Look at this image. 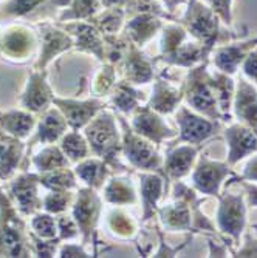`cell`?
<instances>
[{"instance_id": "obj_1", "label": "cell", "mask_w": 257, "mask_h": 258, "mask_svg": "<svg viewBox=\"0 0 257 258\" xmlns=\"http://www.w3.org/2000/svg\"><path fill=\"white\" fill-rule=\"evenodd\" d=\"M211 50L195 40L178 19L166 20L160 31V53L157 60L169 67L189 70L211 57Z\"/></svg>"}, {"instance_id": "obj_2", "label": "cell", "mask_w": 257, "mask_h": 258, "mask_svg": "<svg viewBox=\"0 0 257 258\" xmlns=\"http://www.w3.org/2000/svg\"><path fill=\"white\" fill-rule=\"evenodd\" d=\"M91 155L104 159L113 170L126 172V166L121 162V128L112 108L101 110L84 128Z\"/></svg>"}, {"instance_id": "obj_3", "label": "cell", "mask_w": 257, "mask_h": 258, "mask_svg": "<svg viewBox=\"0 0 257 258\" xmlns=\"http://www.w3.org/2000/svg\"><path fill=\"white\" fill-rule=\"evenodd\" d=\"M178 20L195 40L201 42L211 51L220 43L240 37V34L234 31H228L231 28L223 25L220 17L209 8L204 0H188L184 14Z\"/></svg>"}, {"instance_id": "obj_4", "label": "cell", "mask_w": 257, "mask_h": 258, "mask_svg": "<svg viewBox=\"0 0 257 258\" xmlns=\"http://www.w3.org/2000/svg\"><path fill=\"white\" fill-rule=\"evenodd\" d=\"M0 256H33L28 221L16 209L2 185H0Z\"/></svg>"}, {"instance_id": "obj_5", "label": "cell", "mask_w": 257, "mask_h": 258, "mask_svg": "<svg viewBox=\"0 0 257 258\" xmlns=\"http://www.w3.org/2000/svg\"><path fill=\"white\" fill-rule=\"evenodd\" d=\"M209 63L211 57L204 59L201 63L188 70V75L183 79L181 87L184 93L183 102L191 110L206 116L209 119L220 121L223 124V116L220 113L214 90L209 84Z\"/></svg>"}, {"instance_id": "obj_6", "label": "cell", "mask_w": 257, "mask_h": 258, "mask_svg": "<svg viewBox=\"0 0 257 258\" xmlns=\"http://www.w3.org/2000/svg\"><path fill=\"white\" fill-rule=\"evenodd\" d=\"M39 51V36L34 25L25 20L0 23V57L10 63H27Z\"/></svg>"}, {"instance_id": "obj_7", "label": "cell", "mask_w": 257, "mask_h": 258, "mask_svg": "<svg viewBox=\"0 0 257 258\" xmlns=\"http://www.w3.org/2000/svg\"><path fill=\"white\" fill-rule=\"evenodd\" d=\"M121 128V155L130 167L139 172H160L163 173V156L160 147L149 139L139 136L129 124L127 116L116 113Z\"/></svg>"}, {"instance_id": "obj_8", "label": "cell", "mask_w": 257, "mask_h": 258, "mask_svg": "<svg viewBox=\"0 0 257 258\" xmlns=\"http://www.w3.org/2000/svg\"><path fill=\"white\" fill-rule=\"evenodd\" d=\"M216 210V224L220 235L229 238L234 246L240 244L243 232L246 230L248 204L243 194H231L228 187L220 194Z\"/></svg>"}, {"instance_id": "obj_9", "label": "cell", "mask_w": 257, "mask_h": 258, "mask_svg": "<svg viewBox=\"0 0 257 258\" xmlns=\"http://www.w3.org/2000/svg\"><path fill=\"white\" fill-rule=\"evenodd\" d=\"M102 204L104 200L99 190L91 189V187L82 185L78 187V190L75 192V200L70 214L78 223L81 241L85 246L93 243V238L96 235V229L102 215Z\"/></svg>"}, {"instance_id": "obj_10", "label": "cell", "mask_w": 257, "mask_h": 258, "mask_svg": "<svg viewBox=\"0 0 257 258\" xmlns=\"http://www.w3.org/2000/svg\"><path fill=\"white\" fill-rule=\"evenodd\" d=\"M39 36V51L33 63L34 70H46L56 57L73 50L75 42L67 30L56 20H39L34 23Z\"/></svg>"}, {"instance_id": "obj_11", "label": "cell", "mask_w": 257, "mask_h": 258, "mask_svg": "<svg viewBox=\"0 0 257 258\" xmlns=\"http://www.w3.org/2000/svg\"><path fill=\"white\" fill-rule=\"evenodd\" d=\"M174 119L178 127V135L174 144L188 143L203 146L206 141L213 139L222 128L220 121L209 119L206 116L191 110L188 105H180L174 113Z\"/></svg>"}, {"instance_id": "obj_12", "label": "cell", "mask_w": 257, "mask_h": 258, "mask_svg": "<svg viewBox=\"0 0 257 258\" xmlns=\"http://www.w3.org/2000/svg\"><path fill=\"white\" fill-rule=\"evenodd\" d=\"M40 187L42 185L37 172L20 170L7 181L5 190L19 212L25 218H30L31 215L42 210Z\"/></svg>"}, {"instance_id": "obj_13", "label": "cell", "mask_w": 257, "mask_h": 258, "mask_svg": "<svg viewBox=\"0 0 257 258\" xmlns=\"http://www.w3.org/2000/svg\"><path fill=\"white\" fill-rule=\"evenodd\" d=\"M232 175L236 173L226 161H216L208 155H198L191 172V185L204 197L219 198L223 184Z\"/></svg>"}, {"instance_id": "obj_14", "label": "cell", "mask_w": 257, "mask_h": 258, "mask_svg": "<svg viewBox=\"0 0 257 258\" xmlns=\"http://www.w3.org/2000/svg\"><path fill=\"white\" fill-rule=\"evenodd\" d=\"M129 124L139 136L149 139L158 147L166 141L175 139L178 135V130L168 124L166 116L152 110L147 104H141L135 108L130 114Z\"/></svg>"}, {"instance_id": "obj_15", "label": "cell", "mask_w": 257, "mask_h": 258, "mask_svg": "<svg viewBox=\"0 0 257 258\" xmlns=\"http://www.w3.org/2000/svg\"><path fill=\"white\" fill-rule=\"evenodd\" d=\"M169 189V179L160 172H138V197L141 204V224L157 217L160 203Z\"/></svg>"}, {"instance_id": "obj_16", "label": "cell", "mask_w": 257, "mask_h": 258, "mask_svg": "<svg viewBox=\"0 0 257 258\" xmlns=\"http://www.w3.org/2000/svg\"><path fill=\"white\" fill-rule=\"evenodd\" d=\"M55 91L48 82V73L46 70H31L25 87L22 90V95L19 98L20 108L28 110L34 114L43 113L48 107L53 105Z\"/></svg>"}, {"instance_id": "obj_17", "label": "cell", "mask_w": 257, "mask_h": 258, "mask_svg": "<svg viewBox=\"0 0 257 258\" xmlns=\"http://www.w3.org/2000/svg\"><path fill=\"white\" fill-rule=\"evenodd\" d=\"M257 46V36L239 37L217 45L211 53V63L216 70L229 76H236L248 56V53Z\"/></svg>"}, {"instance_id": "obj_18", "label": "cell", "mask_w": 257, "mask_h": 258, "mask_svg": "<svg viewBox=\"0 0 257 258\" xmlns=\"http://www.w3.org/2000/svg\"><path fill=\"white\" fill-rule=\"evenodd\" d=\"M53 105L58 107L61 113L65 116L68 127L75 130H82L101 110L109 107V104L104 99L95 96H90L85 99L55 96Z\"/></svg>"}, {"instance_id": "obj_19", "label": "cell", "mask_w": 257, "mask_h": 258, "mask_svg": "<svg viewBox=\"0 0 257 258\" xmlns=\"http://www.w3.org/2000/svg\"><path fill=\"white\" fill-rule=\"evenodd\" d=\"M201 149L203 146L188 143L169 144L163 156V175L169 179V182L191 175Z\"/></svg>"}, {"instance_id": "obj_20", "label": "cell", "mask_w": 257, "mask_h": 258, "mask_svg": "<svg viewBox=\"0 0 257 258\" xmlns=\"http://www.w3.org/2000/svg\"><path fill=\"white\" fill-rule=\"evenodd\" d=\"M155 62L157 59L149 57L143 51L141 46L130 42L129 50L121 65L118 67V72L121 73V79L130 82L132 85H136V87L146 85V84L153 82V79L157 78Z\"/></svg>"}, {"instance_id": "obj_21", "label": "cell", "mask_w": 257, "mask_h": 258, "mask_svg": "<svg viewBox=\"0 0 257 258\" xmlns=\"http://www.w3.org/2000/svg\"><path fill=\"white\" fill-rule=\"evenodd\" d=\"M68 130L70 127L65 116L61 113L58 107L52 105L37 116V124L33 135L28 138L27 150L30 152L36 144H56Z\"/></svg>"}, {"instance_id": "obj_22", "label": "cell", "mask_w": 257, "mask_h": 258, "mask_svg": "<svg viewBox=\"0 0 257 258\" xmlns=\"http://www.w3.org/2000/svg\"><path fill=\"white\" fill-rule=\"evenodd\" d=\"M59 23V22H58ZM62 28L67 30L73 37V50L78 53L90 54L96 57L101 63L104 62V36L98 28L88 20H72L61 23Z\"/></svg>"}, {"instance_id": "obj_23", "label": "cell", "mask_w": 257, "mask_h": 258, "mask_svg": "<svg viewBox=\"0 0 257 258\" xmlns=\"http://www.w3.org/2000/svg\"><path fill=\"white\" fill-rule=\"evenodd\" d=\"M223 138L228 147L226 162L231 167L257 152V133L245 124H229L223 130Z\"/></svg>"}, {"instance_id": "obj_24", "label": "cell", "mask_w": 257, "mask_h": 258, "mask_svg": "<svg viewBox=\"0 0 257 258\" xmlns=\"http://www.w3.org/2000/svg\"><path fill=\"white\" fill-rule=\"evenodd\" d=\"M232 118L257 133V85L249 82L245 76L236 81Z\"/></svg>"}, {"instance_id": "obj_25", "label": "cell", "mask_w": 257, "mask_h": 258, "mask_svg": "<svg viewBox=\"0 0 257 258\" xmlns=\"http://www.w3.org/2000/svg\"><path fill=\"white\" fill-rule=\"evenodd\" d=\"M183 99H184V93L181 84L175 85L165 75H158L153 79L150 98L147 99L146 104L152 110L158 111L160 114L169 116L175 113V110L181 105Z\"/></svg>"}, {"instance_id": "obj_26", "label": "cell", "mask_w": 257, "mask_h": 258, "mask_svg": "<svg viewBox=\"0 0 257 258\" xmlns=\"http://www.w3.org/2000/svg\"><path fill=\"white\" fill-rule=\"evenodd\" d=\"M27 143L0 130V182H7L22 170Z\"/></svg>"}, {"instance_id": "obj_27", "label": "cell", "mask_w": 257, "mask_h": 258, "mask_svg": "<svg viewBox=\"0 0 257 258\" xmlns=\"http://www.w3.org/2000/svg\"><path fill=\"white\" fill-rule=\"evenodd\" d=\"M165 19L152 14V13H138L130 17H127L126 25L123 28V33L138 46H143L149 43L157 34H160Z\"/></svg>"}, {"instance_id": "obj_28", "label": "cell", "mask_w": 257, "mask_h": 258, "mask_svg": "<svg viewBox=\"0 0 257 258\" xmlns=\"http://www.w3.org/2000/svg\"><path fill=\"white\" fill-rule=\"evenodd\" d=\"M157 217L165 232H192L191 207L184 200L172 198L168 204H160Z\"/></svg>"}, {"instance_id": "obj_29", "label": "cell", "mask_w": 257, "mask_h": 258, "mask_svg": "<svg viewBox=\"0 0 257 258\" xmlns=\"http://www.w3.org/2000/svg\"><path fill=\"white\" fill-rule=\"evenodd\" d=\"M101 197L110 206H136L139 203L138 189L129 175H112L101 189Z\"/></svg>"}, {"instance_id": "obj_30", "label": "cell", "mask_w": 257, "mask_h": 258, "mask_svg": "<svg viewBox=\"0 0 257 258\" xmlns=\"http://www.w3.org/2000/svg\"><path fill=\"white\" fill-rule=\"evenodd\" d=\"M106 229L115 240L135 241L141 232V221H138L124 207L113 206L106 214Z\"/></svg>"}, {"instance_id": "obj_31", "label": "cell", "mask_w": 257, "mask_h": 258, "mask_svg": "<svg viewBox=\"0 0 257 258\" xmlns=\"http://www.w3.org/2000/svg\"><path fill=\"white\" fill-rule=\"evenodd\" d=\"M68 4V0H2L0 2V23L13 20H25L40 13L50 5H58L61 10Z\"/></svg>"}, {"instance_id": "obj_32", "label": "cell", "mask_w": 257, "mask_h": 258, "mask_svg": "<svg viewBox=\"0 0 257 258\" xmlns=\"http://www.w3.org/2000/svg\"><path fill=\"white\" fill-rule=\"evenodd\" d=\"M73 170H75L79 182H82L87 187H91V189H95V190H99V192L104 187V184L107 182V179L113 175V169L104 159H101L95 155L76 162L73 166Z\"/></svg>"}, {"instance_id": "obj_33", "label": "cell", "mask_w": 257, "mask_h": 258, "mask_svg": "<svg viewBox=\"0 0 257 258\" xmlns=\"http://www.w3.org/2000/svg\"><path fill=\"white\" fill-rule=\"evenodd\" d=\"M37 124V114L23 110V108H13L8 111H0V130L27 141Z\"/></svg>"}, {"instance_id": "obj_34", "label": "cell", "mask_w": 257, "mask_h": 258, "mask_svg": "<svg viewBox=\"0 0 257 258\" xmlns=\"http://www.w3.org/2000/svg\"><path fill=\"white\" fill-rule=\"evenodd\" d=\"M144 101V93L139 91L136 85H132L130 82L124 79H118L115 84L112 93L107 98L109 107L124 116H130L138 105H141Z\"/></svg>"}, {"instance_id": "obj_35", "label": "cell", "mask_w": 257, "mask_h": 258, "mask_svg": "<svg viewBox=\"0 0 257 258\" xmlns=\"http://www.w3.org/2000/svg\"><path fill=\"white\" fill-rule=\"evenodd\" d=\"M209 84H211L214 95L223 116V122L232 121V101H234L236 81L234 76L222 73L219 70H209Z\"/></svg>"}, {"instance_id": "obj_36", "label": "cell", "mask_w": 257, "mask_h": 258, "mask_svg": "<svg viewBox=\"0 0 257 258\" xmlns=\"http://www.w3.org/2000/svg\"><path fill=\"white\" fill-rule=\"evenodd\" d=\"M31 164L34 167V172H37V173H45V172H52L56 169L72 166V162H70L68 158L64 155V152L58 143L42 146L40 150L33 155Z\"/></svg>"}, {"instance_id": "obj_37", "label": "cell", "mask_w": 257, "mask_h": 258, "mask_svg": "<svg viewBox=\"0 0 257 258\" xmlns=\"http://www.w3.org/2000/svg\"><path fill=\"white\" fill-rule=\"evenodd\" d=\"M59 147L62 149L64 155L68 158V161L72 162V166H75L76 162L91 156V149L88 146V141L82 130H75L70 128L61 139H59Z\"/></svg>"}, {"instance_id": "obj_38", "label": "cell", "mask_w": 257, "mask_h": 258, "mask_svg": "<svg viewBox=\"0 0 257 258\" xmlns=\"http://www.w3.org/2000/svg\"><path fill=\"white\" fill-rule=\"evenodd\" d=\"M126 20H127V13L124 7L102 8L96 16L88 19V22H91L102 36L121 33L126 25Z\"/></svg>"}, {"instance_id": "obj_39", "label": "cell", "mask_w": 257, "mask_h": 258, "mask_svg": "<svg viewBox=\"0 0 257 258\" xmlns=\"http://www.w3.org/2000/svg\"><path fill=\"white\" fill-rule=\"evenodd\" d=\"M39 181L45 190H78L79 179L73 167H62L52 172L39 173Z\"/></svg>"}, {"instance_id": "obj_40", "label": "cell", "mask_w": 257, "mask_h": 258, "mask_svg": "<svg viewBox=\"0 0 257 258\" xmlns=\"http://www.w3.org/2000/svg\"><path fill=\"white\" fill-rule=\"evenodd\" d=\"M102 10L101 0H68V4L61 10L56 22H72V20H88Z\"/></svg>"}, {"instance_id": "obj_41", "label": "cell", "mask_w": 257, "mask_h": 258, "mask_svg": "<svg viewBox=\"0 0 257 258\" xmlns=\"http://www.w3.org/2000/svg\"><path fill=\"white\" fill-rule=\"evenodd\" d=\"M118 82V68L109 62H102L91 81V95L106 99L112 93L115 84Z\"/></svg>"}, {"instance_id": "obj_42", "label": "cell", "mask_w": 257, "mask_h": 258, "mask_svg": "<svg viewBox=\"0 0 257 258\" xmlns=\"http://www.w3.org/2000/svg\"><path fill=\"white\" fill-rule=\"evenodd\" d=\"M130 39L121 31L118 34L104 36V62H109L118 68L129 50Z\"/></svg>"}, {"instance_id": "obj_43", "label": "cell", "mask_w": 257, "mask_h": 258, "mask_svg": "<svg viewBox=\"0 0 257 258\" xmlns=\"http://www.w3.org/2000/svg\"><path fill=\"white\" fill-rule=\"evenodd\" d=\"M75 192L73 190H46V194L42 195V210H45V212H48L55 217L59 214L70 212L73 200H75Z\"/></svg>"}, {"instance_id": "obj_44", "label": "cell", "mask_w": 257, "mask_h": 258, "mask_svg": "<svg viewBox=\"0 0 257 258\" xmlns=\"http://www.w3.org/2000/svg\"><path fill=\"white\" fill-rule=\"evenodd\" d=\"M28 229L39 238H45V240L58 238L56 217L45 212V210H39V212H36L28 218Z\"/></svg>"}, {"instance_id": "obj_45", "label": "cell", "mask_w": 257, "mask_h": 258, "mask_svg": "<svg viewBox=\"0 0 257 258\" xmlns=\"http://www.w3.org/2000/svg\"><path fill=\"white\" fill-rule=\"evenodd\" d=\"M56 226H58V238L62 241H75L76 238H81L78 223L75 221L73 215L70 212L56 215Z\"/></svg>"}, {"instance_id": "obj_46", "label": "cell", "mask_w": 257, "mask_h": 258, "mask_svg": "<svg viewBox=\"0 0 257 258\" xmlns=\"http://www.w3.org/2000/svg\"><path fill=\"white\" fill-rule=\"evenodd\" d=\"M30 243H31V250H33V256H42V258H52L56 256L61 240L55 238V240H45V238H39L34 233L30 232Z\"/></svg>"}, {"instance_id": "obj_47", "label": "cell", "mask_w": 257, "mask_h": 258, "mask_svg": "<svg viewBox=\"0 0 257 258\" xmlns=\"http://www.w3.org/2000/svg\"><path fill=\"white\" fill-rule=\"evenodd\" d=\"M155 232H157V235H158L160 246H158V249L155 250V253H152V256H168V258L175 256L177 253H180L181 249H184L186 246H188V243H191V240H192V237H194V233L189 232V235L186 237V240H184L180 246L171 247V246L168 244V241L165 240V230H160V227L155 226Z\"/></svg>"}, {"instance_id": "obj_48", "label": "cell", "mask_w": 257, "mask_h": 258, "mask_svg": "<svg viewBox=\"0 0 257 258\" xmlns=\"http://www.w3.org/2000/svg\"><path fill=\"white\" fill-rule=\"evenodd\" d=\"M228 28H232V2L234 0H204Z\"/></svg>"}, {"instance_id": "obj_49", "label": "cell", "mask_w": 257, "mask_h": 258, "mask_svg": "<svg viewBox=\"0 0 257 258\" xmlns=\"http://www.w3.org/2000/svg\"><path fill=\"white\" fill-rule=\"evenodd\" d=\"M56 256H61V258H88L93 255L85 249V244L82 241L73 243V240H72V241H62L59 244Z\"/></svg>"}, {"instance_id": "obj_50", "label": "cell", "mask_w": 257, "mask_h": 258, "mask_svg": "<svg viewBox=\"0 0 257 258\" xmlns=\"http://www.w3.org/2000/svg\"><path fill=\"white\" fill-rule=\"evenodd\" d=\"M242 246L239 249H234L231 253V256H257V235L251 230H245L243 235H242V240H240Z\"/></svg>"}, {"instance_id": "obj_51", "label": "cell", "mask_w": 257, "mask_h": 258, "mask_svg": "<svg viewBox=\"0 0 257 258\" xmlns=\"http://www.w3.org/2000/svg\"><path fill=\"white\" fill-rule=\"evenodd\" d=\"M240 70H242L243 76L249 82H252L254 85H257V46L248 53V56L245 57Z\"/></svg>"}, {"instance_id": "obj_52", "label": "cell", "mask_w": 257, "mask_h": 258, "mask_svg": "<svg viewBox=\"0 0 257 258\" xmlns=\"http://www.w3.org/2000/svg\"><path fill=\"white\" fill-rule=\"evenodd\" d=\"M242 179L243 181H248V182H257V152L249 155L245 166H243V170H242Z\"/></svg>"}, {"instance_id": "obj_53", "label": "cell", "mask_w": 257, "mask_h": 258, "mask_svg": "<svg viewBox=\"0 0 257 258\" xmlns=\"http://www.w3.org/2000/svg\"><path fill=\"white\" fill-rule=\"evenodd\" d=\"M239 184L243 185L245 190V200L249 207H257V184L255 182H248V181H239Z\"/></svg>"}, {"instance_id": "obj_54", "label": "cell", "mask_w": 257, "mask_h": 258, "mask_svg": "<svg viewBox=\"0 0 257 258\" xmlns=\"http://www.w3.org/2000/svg\"><path fill=\"white\" fill-rule=\"evenodd\" d=\"M160 2L165 5L166 11L172 16H175V11L178 10V7H186L188 0H160Z\"/></svg>"}, {"instance_id": "obj_55", "label": "cell", "mask_w": 257, "mask_h": 258, "mask_svg": "<svg viewBox=\"0 0 257 258\" xmlns=\"http://www.w3.org/2000/svg\"><path fill=\"white\" fill-rule=\"evenodd\" d=\"M129 0H101L102 8H112V7H124L127 5Z\"/></svg>"}, {"instance_id": "obj_56", "label": "cell", "mask_w": 257, "mask_h": 258, "mask_svg": "<svg viewBox=\"0 0 257 258\" xmlns=\"http://www.w3.org/2000/svg\"><path fill=\"white\" fill-rule=\"evenodd\" d=\"M251 230H252V232L255 233V235H257V223H254V224L251 226Z\"/></svg>"}, {"instance_id": "obj_57", "label": "cell", "mask_w": 257, "mask_h": 258, "mask_svg": "<svg viewBox=\"0 0 257 258\" xmlns=\"http://www.w3.org/2000/svg\"><path fill=\"white\" fill-rule=\"evenodd\" d=\"M0 2H2V0H0Z\"/></svg>"}]
</instances>
